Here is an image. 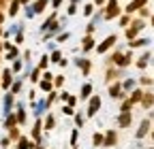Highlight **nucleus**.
Masks as SVG:
<instances>
[{
	"label": "nucleus",
	"instance_id": "obj_20",
	"mask_svg": "<svg viewBox=\"0 0 154 149\" xmlns=\"http://www.w3.org/2000/svg\"><path fill=\"white\" fill-rule=\"evenodd\" d=\"M45 128H47V130H51V128H54V117H51V115L47 117V121H45Z\"/></svg>",
	"mask_w": 154,
	"mask_h": 149
},
{
	"label": "nucleus",
	"instance_id": "obj_19",
	"mask_svg": "<svg viewBox=\"0 0 154 149\" xmlns=\"http://www.w3.org/2000/svg\"><path fill=\"white\" fill-rule=\"evenodd\" d=\"M148 58H150V55H143V58H141V60L137 62V66H139V68H143V66L148 64Z\"/></svg>",
	"mask_w": 154,
	"mask_h": 149
},
{
	"label": "nucleus",
	"instance_id": "obj_30",
	"mask_svg": "<svg viewBox=\"0 0 154 149\" xmlns=\"http://www.w3.org/2000/svg\"><path fill=\"white\" fill-rule=\"evenodd\" d=\"M152 24H154V17H152Z\"/></svg>",
	"mask_w": 154,
	"mask_h": 149
},
{
	"label": "nucleus",
	"instance_id": "obj_12",
	"mask_svg": "<svg viewBox=\"0 0 154 149\" xmlns=\"http://www.w3.org/2000/svg\"><path fill=\"white\" fill-rule=\"evenodd\" d=\"M32 136L38 141V136H41V121H36V126H34V130H32Z\"/></svg>",
	"mask_w": 154,
	"mask_h": 149
},
{
	"label": "nucleus",
	"instance_id": "obj_3",
	"mask_svg": "<svg viewBox=\"0 0 154 149\" xmlns=\"http://www.w3.org/2000/svg\"><path fill=\"white\" fill-rule=\"evenodd\" d=\"M148 130H150V121H148V119H143V121H141V126H139V130H137V139H143V136L148 134Z\"/></svg>",
	"mask_w": 154,
	"mask_h": 149
},
{
	"label": "nucleus",
	"instance_id": "obj_32",
	"mask_svg": "<svg viewBox=\"0 0 154 149\" xmlns=\"http://www.w3.org/2000/svg\"><path fill=\"white\" fill-rule=\"evenodd\" d=\"M152 139H154V134H152Z\"/></svg>",
	"mask_w": 154,
	"mask_h": 149
},
{
	"label": "nucleus",
	"instance_id": "obj_25",
	"mask_svg": "<svg viewBox=\"0 0 154 149\" xmlns=\"http://www.w3.org/2000/svg\"><path fill=\"white\" fill-rule=\"evenodd\" d=\"M143 43H146V41H141V39H139V41H133L131 45H133V47H139V45H143Z\"/></svg>",
	"mask_w": 154,
	"mask_h": 149
},
{
	"label": "nucleus",
	"instance_id": "obj_24",
	"mask_svg": "<svg viewBox=\"0 0 154 149\" xmlns=\"http://www.w3.org/2000/svg\"><path fill=\"white\" fill-rule=\"evenodd\" d=\"M45 2H47V0H38V2H36V11H41L45 7Z\"/></svg>",
	"mask_w": 154,
	"mask_h": 149
},
{
	"label": "nucleus",
	"instance_id": "obj_27",
	"mask_svg": "<svg viewBox=\"0 0 154 149\" xmlns=\"http://www.w3.org/2000/svg\"><path fill=\"white\" fill-rule=\"evenodd\" d=\"M82 68H84V72H88V70H90V64H88V62H82Z\"/></svg>",
	"mask_w": 154,
	"mask_h": 149
},
{
	"label": "nucleus",
	"instance_id": "obj_5",
	"mask_svg": "<svg viewBox=\"0 0 154 149\" xmlns=\"http://www.w3.org/2000/svg\"><path fill=\"white\" fill-rule=\"evenodd\" d=\"M141 104H143L146 109H150V107L154 104V94H143V98H141Z\"/></svg>",
	"mask_w": 154,
	"mask_h": 149
},
{
	"label": "nucleus",
	"instance_id": "obj_28",
	"mask_svg": "<svg viewBox=\"0 0 154 149\" xmlns=\"http://www.w3.org/2000/svg\"><path fill=\"white\" fill-rule=\"evenodd\" d=\"M64 113H66V115H73V107H71V104H69V107L64 109Z\"/></svg>",
	"mask_w": 154,
	"mask_h": 149
},
{
	"label": "nucleus",
	"instance_id": "obj_1",
	"mask_svg": "<svg viewBox=\"0 0 154 149\" xmlns=\"http://www.w3.org/2000/svg\"><path fill=\"white\" fill-rule=\"evenodd\" d=\"M131 119H133L131 111H122V115L118 117V124H120L122 128H126V126H131Z\"/></svg>",
	"mask_w": 154,
	"mask_h": 149
},
{
	"label": "nucleus",
	"instance_id": "obj_29",
	"mask_svg": "<svg viewBox=\"0 0 154 149\" xmlns=\"http://www.w3.org/2000/svg\"><path fill=\"white\" fill-rule=\"evenodd\" d=\"M0 24H2V15H0Z\"/></svg>",
	"mask_w": 154,
	"mask_h": 149
},
{
	"label": "nucleus",
	"instance_id": "obj_33",
	"mask_svg": "<svg viewBox=\"0 0 154 149\" xmlns=\"http://www.w3.org/2000/svg\"><path fill=\"white\" fill-rule=\"evenodd\" d=\"M38 149H41V147H38Z\"/></svg>",
	"mask_w": 154,
	"mask_h": 149
},
{
	"label": "nucleus",
	"instance_id": "obj_22",
	"mask_svg": "<svg viewBox=\"0 0 154 149\" xmlns=\"http://www.w3.org/2000/svg\"><path fill=\"white\" fill-rule=\"evenodd\" d=\"M17 121H26V113H24V111H19V113H17Z\"/></svg>",
	"mask_w": 154,
	"mask_h": 149
},
{
	"label": "nucleus",
	"instance_id": "obj_2",
	"mask_svg": "<svg viewBox=\"0 0 154 149\" xmlns=\"http://www.w3.org/2000/svg\"><path fill=\"white\" fill-rule=\"evenodd\" d=\"M101 107V98L99 96H94V98H90V109H88V115H94L96 113V109Z\"/></svg>",
	"mask_w": 154,
	"mask_h": 149
},
{
	"label": "nucleus",
	"instance_id": "obj_9",
	"mask_svg": "<svg viewBox=\"0 0 154 149\" xmlns=\"http://www.w3.org/2000/svg\"><path fill=\"white\" fill-rule=\"evenodd\" d=\"M139 7H143V0H135V2H131L128 7H126V11L131 13V11H137Z\"/></svg>",
	"mask_w": 154,
	"mask_h": 149
},
{
	"label": "nucleus",
	"instance_id": "obj_4",
	"mask_svg": "<svg viewBox=\"0 0 154 149\" xmlns=\"http://www.w3.org/2000/svg\"><path fill=\"white\" fill-rule=\"evenodd\" d=\"M141 26H143V24H141V22H135V26H133V28H128V30H126V36H128V39H135V34H137V32H139V30H141Z\"/></svg>",
	"mask_w": 154,
	"mask_h": 149
},
{
	"label": "nucleus",
	"instance_id": "obj_15",
	"mask_svg": "<svg viewBox=\"0 0 154 149\" xmlns=\"http://www.w3.org/2000/svg\"><path fill=\"white\" fill-rule=\"evenodd\" d=\"M90 92H92V87H90V85H84V87H82V98H88Z\"/></svg>",
	"mask_w": 154,
	"mask_h": 149
},
{
	"label": "nucleus",
	"instance_id": "obj_18",
	"mask_svg": "<svg viewBox=\"0 0 154 149\" xmlns=\"http://www.w3.org/2000/svg\"><path fill=\"white\" fill-rule=\"evenodd\" d=\"M131 107H133V100H124L122 102V111H131Z\"/></svg>",
	"mask_w": 154,
	"mask_h": 149
},
{
	"label": "nucleus",
	"instance_id": "obj_21",
	"mask_svg": "<svg viewBox=\"0 0 154 149\" xmlns=\"http://www.w3.org/2000/svg\"><path fill=\"white\" fill-rule=\"evenodd\" d=\"M92 47V39H90V36H88V39L84 41V49H90Z\"/></svg>",
	"mask_w": 154,
	"mask_h": 149
},
{
	"label": "nucleus",
	"instance_id": "obj_16",
	"mask_svg": "<svg viewBox=\"0 0 154 149\" xmlns=\"http://www.w3.org/2000/svg\"><path fill=\"white\" fill-rule=\"evenodd\" d=\"M2 83H5V87H9V85H11V70H7V72H5V79H2Z\"/></svg>",
	"mask_w": 154,
	"mask_h": 149
},
{
	"label": "nucleus",
	"instance_id": "obj_26",
	"mask_svg": "<svg viewBox=\"0 0 154 149\" xmlns=\"http://www.w3.org/2000/svg\"><path fill=\"white\" fill-rule=\"evenodd\" d=\"M11 136H13V139H17V136H19V132H17V128H11Z\"/></svg>",
	"mask_w": 154,
	"mask_h": 149
},
{
	"label": "nucleus",
	"instance_id": "obj_23",
	"mask_svg": "<svg viewBox=\"0 0 154 149\" xmlns=\"http://www.w3.org/2000/svg\"><path fill=\"white\" fill-rule=\"evenodd\" d=\"M41 87H43L45 92H49V89H51V83H49V81H43V83H41Z\"/></svg>",
	"mask_w": 154,
	"mask_h": 149
},
{
	"label": "nucleus",
	"instance_id": "obj_6",
	"mask_svg": "<svg viewBox=\"0 0 154 149\" xmlns=\"http://www.w3.org/2000/svg\"><path fill=\"white\" fill-rule=\"evenodd\" d=\"M109 96H111V98H120V96H122V87H120V85H111V87H109Z\"/></svg>",
	"mask_w": 154,
	"mask_h": 149
},
{
	"label": "nucleus",
	"instance_id": "obj_11",
	"mask_svg": "<svg viewBox=\"0 0 154 149\" xmlns=\"http://www.w3.org/2000/svg\"><path fill=\"white\" fill-rule=\"evenodd\" d=\"M19 149H32V143L28 139H19Z\"/></svg>",
	"mask_w": 154,
	"mask_h": 149
},
{
	"label": "nucleus",
	"instance_id": "obj_13",
	"mask_svg": "<svg viewBox=\"0 0 154 149\" xmlns=\"http://www.w3.org/2000/svg\"><path fill=\"white\" fill-rule=\"evenodd\" d=\"M15 124H17V117H13V115H9V117H7V128L11 130V128H15Z\"/></svg>",
	"mask_w": 154,
	"mask_h": 149
},
{
	"label": "nucleus",
	"instance_id": "obj_10",
	"mask_svg": "<svg viewBox=\"0 0 154 149\" xmlns=\"http://www.w3.org/2000/svg\"><path fill=\"white\" fill-rule=\"evenodd\" d=\"M105 145H109V147L116 145V134H113V132H107V134H105Z\"/></svg>",
	"mask_w": 154,
	"mask_h": 149
},
{
	"label": "nucleus",
	"instance_id": "obj_17",
	"mask_svg": "<svg viewBox=\"0 0 154 149\" xmlns=\"http://www.w3.org/2000/svg\"><path fill=\"white\" fill-rule=\"evenodd\" d=\"M141 98H143L141 92H133V96H131V100H133V102H137V100H141Z\"/></svg>",
	"mask_w": 154,
	"mask_h": 149
},
{
	"label": "nucleus",
	"instance_id": "obj_8",
	"mask_svg": "<svg viewBox=\"0 0 154 149\" xmlns=\"http://www.w3.org/2000/svg\"><path fill=\"white\" fill-rule=\"evenodd\" d=\"M118 15V4H116V0L113 2H109V9H107V17H116Z\"/></svg>",
	"mask_w": 154,
	"mask_h": 149
},
{
	"label": "nucleus",
	"instance_id": "obj_31",
	"mask_svg": "<svg viewBox=\"0 0 154 149\" xmlns=\"http://www.w3.org/2000/svg\"><path fill=\"white\" fill-rule=\"evenodd\" d=\"M24 2H28V0H24Z\"/></svg>",
	"mask_w": 154,
	"mask_h": 149
},
{
	"label": "nucleus",
	"instance_id": "obj_14",
	"mask_svg": "<svg viewBox=\"0 0 154 149\" xmlns=\"http://www.w3.org/2000/svg\"><path fill=\"white\" fill-rule=\"evenodd\" d=\"M92 141H94V145H105V136L103 134H94Z\"/></svg>",
	"mask_w": 154,
	"mask_h": 149
},
{
	"label": "nucleus",
	"instance_id": "obj_7",
	"mask_svg": "<svg viewBox=\"0 0 154 149\" xmlns=\"http://www.w3.org/2000/svg\"><path fill=\"white\" fill-rule=\"evenodd\" d=\"M113 43H116V36H109V39H107V41H105V43L99 47V51H101V53H103V51H107V49H109Z\"/></svg>",
	"mask_w": 154,
	"mask_h": 149
}]
</instances>
